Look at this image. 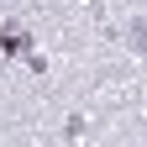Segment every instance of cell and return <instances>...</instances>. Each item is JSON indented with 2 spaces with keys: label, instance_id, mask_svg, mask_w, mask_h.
Masks as SVG:
<instances>
[{
  "label": "cell",
  "instance_id": "1",
  "mask_svg": "<svg viewBox=\"0 0 147 147\" xmlns=\"http://www.w3.org/2000/svg\"><path fill=\"white\" fill-rule=\"evenodd\" d=\"M21 47H26L21 32H5V26H0V53H21Z\"/></svg>",
  "mask_w": 147,
  "mask_h": 147
}]
</instances>
